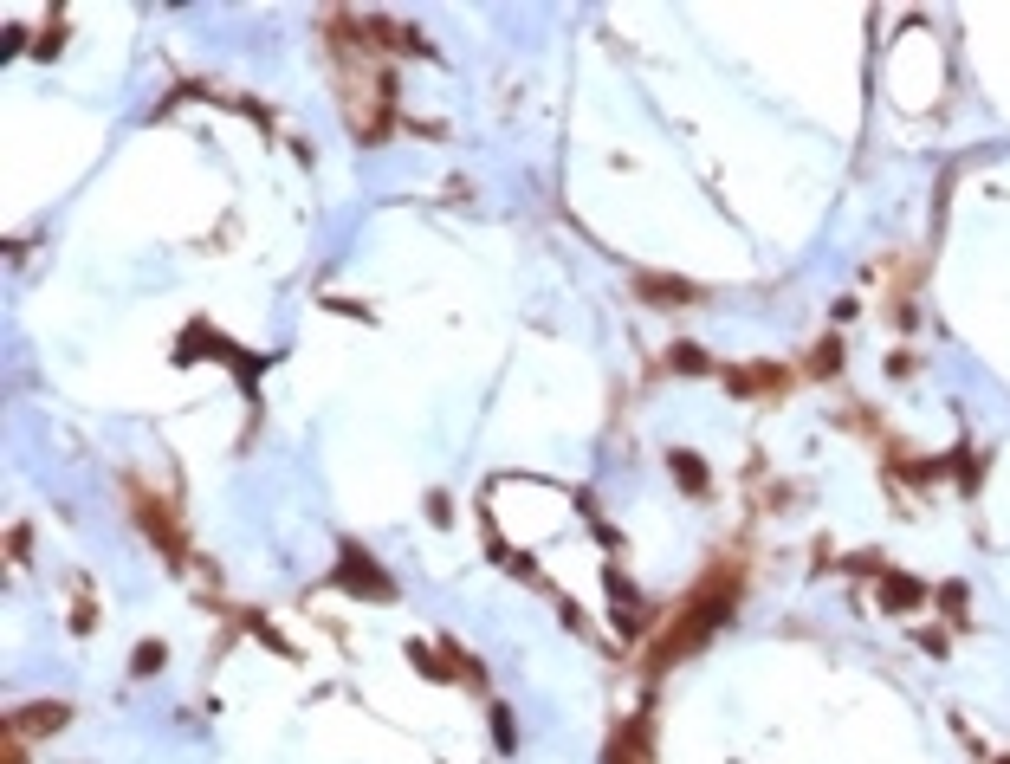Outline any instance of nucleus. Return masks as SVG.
<instances>
[{
	"label": "nucleus",
	"instance_id": "f257e3e1",
	"mask_svg": "<svg viewBox=\"0 0 1010 764\" xmlns=\"http://www.w3.org/2000/svg\"><path fill=\"white\" fill-rule=\"evenodd\" d=\"M732 603H739V564H713V577H706L700 590H693L687 603H680V616L667 622L661 635H654L648 667H674L680 654L706 648V641H713V629L732 616Z\"/></svg>",
	"mask_w": 1010,
	"mask_h": 764
},
{
	"label": "nucleus",
	"instance_id": "f03ea898",
	"mask_svg": "<svg viewBox=\"0 0 1010 764\" xmlns=\"http://www.w3.org/2000/svg\"><path fill=\"white\" fill-rule=\"evenodd\" d=\"M337 590H350V596H363V603H395V577H382V570L370 564V551L363 544H337Z\"/></svg>",
	"mask_w": 1010,
	"mask_h": 764
},
{
	"label": "nucleus",
	"instance_id": "7ed1b4c3",
	"mask_svg": "<svg viewBox=\"0 0 1010 764\" xmlns=\"http://www.w3.org/2000/svg\"><path fill=\"white\" fill-rule=\"evenodd\" d=\"M124 493H130V512H136V525H143L149 538H156L162 551H169V564H188V538H182V525L169 518V506H162V499H149L143 486H124Z\"/></svg>",
	"mask_w": 1010,
	"mask_h": 764
},
{
	"label": "nucleus",
	"instance_id": "20e7f679",
	"mask_svg": "<svg viewBox=\"0 0 1010 764\" xmlns=\"http://www.w3.org/2000/svg\"><path fill=\"white\" fill-rule=\"evenodd\" d=\"M603 764H654V719H622L603 745Z\"/></svg>",
	"mask_w": 1010,
	"mask_h": 764
},
{
	"label": "nucleus",
	"instance_id": "39448f33",
	"mask_svg": "<svg viewBox=\"0 0 1010 764\" xmlns=\"http://www.w3.org/2000/svg\"><path fill=\"white\" fill-rule=\"evenodd\" d=\"M635 292L641 305H661V311H680V305H700V285L693 279H674V272H635Z\"/></svg>",
	"mask_w": 1010,
	"mask_h": 764
},
{
	"label": "nucleus",
	"instance_id": "423d86ee",
	"mask_svg": "<svg viewBox=\"0 0 1010 764\" xmlns=\"http://www.w3.org/2000/svg\"><path fill=\"white\" fill-rule=\"evenodd\" d=\"M603 583H609V596H616V609H609V616H616V629H622V635H641V629H648V603H641V590L622 577V570H609Z\"/></svg>",
	"mask_w": 1010,
	"mask_h": 764
},
{
	"label": "nucleus",
	"instance_id": "0eeeda50",
	"mask_svg": "<svg viewBox=\"0 0 1010 764\" xmlns=\"http://www.w3.org/2000/svg\"><path fill=\"white\" fill-rule=\"evenodd\" d=\"M65 719H72V706H65V700H33V706H13L7 726L20 732V739H39V732H59Z\"/></svg>",
	"mask_w": 1010,
	"mask_h": 764
},
{
	"label": "nucleus",
	"instance_id": "6e6552de",
	"mask_svg": "<svg viewBox=\"0 0 1010 764\" xmlns=\"http://www.w3.org/2000/svg\"><path fill=\"white\" fill-rule=\"evenodd\" d=\"M926 603V583L907 577V570H881V609L887 616H913Z\"/></svg>",
	"mask_w": 1010,
	"mask_h": 764
},
{
	"label": "nucleus",
	"instance_id": "1a4fd4ad",
	"mask_svg": "<svg viewBox=\"0 0 1010 764\" xmlns=\"http://www.w3.org/2000/svg\"><path fill=\"white\" fill-rule=\"evenodd\" d=\"M667 467H674V486L687 499H706L713 493V473H706V460L693 454V447H667Z\"/></svg>",
	"mask_w": 1010,
	"mask_h": 764
},
{
	"label": "nucleus",
	"instance_id": "9d476101",
	"mask_svg": "<svg viewBox=\"0 0 1010 764\" xmlns=\"http://www.w3.org/2000/svg\"><path fill=\"white\" fill-rule=\"evenodd\" d=\"M726 389L732 395H784L790 370H771V363H758V370H726Z\"/></svg>",
	"mask_w": 1010,
	"mask_h": 764
},
{
	"label": "nucleus",
	"instance_id": "9b49d317",
	"mask_svg": "<svg viewBox=\"0 0 1010 764\" xmlns=\"http://www.w3.org/2000/svg\"><path fill=\"white\" fill-rule=\"evenodd\" d=\"M836 370H842V337L829 331L823 344L810 350V363H803V376H810V382H823V376H836Z\"/></svg>",
	"mask_w": 1010,
	"mask_h": 764
},
{
	"label": "nucleus",
	"instance_id": "f8f14e48",
	"mask_svg": "<svg viewBox=\"0 0 1010 764\" xmlns=\"http://www.w3.org/2000/svg\"><path fill=\"white\" fill-rule=\"evenodd\" d=\"M667 363H674L680 376H713V357H706V350L693 344V337H680V344L667 350Z\"/></svg>",
	"mask_w": 1010,
	"mask_h": 764
},
{
	"label": "nucleus",
	"instance_id": "ddd939ff",
	"mask_svg": "<svg viewBox=\"0 0 1010 764\" xmlns=\"http://www.w3.org/2000/svg\"><path fill=\"white\" fill-rule=\"evenodd\" d=\"M162 661H169V648H162V641L149 635V641H136V654H130V674H136V680H149V674H162Z\"/></svg>",
	"mask_w": 1010,
	"mask_h": 764
},
{
	"label": "nucleus",
	"instance_id": "4468645a",
	"mask_svg": "<svg viewBox=\"0 0 1010 764\" xmlns=\"http://www.w3.org/2000/svg\"><path fill=\"white\" fill-rule=\"evenodd\" d=\"M965 603H972V596H965V583H939V609H946L952 622L965 616Z\"/></svg>",
	"mask_w": 1010,
	"mask_h": 764
},
{
	"label": "nucleus",
	"instance_id": "2eb2a0df",
	"mask_svg": "<svg viewBox=\"0 0 1010 764\" xmlns=\"http://www.w3.org/2000/svg\"><path fill=\"white\" fill-rule=\"evenodd\" d=\"M493 739H499V752H512V713H505V706H493Z\"/></svg>",
	"mask_w": 1010,
	"mask_h": 764
},
{
	"label": "nucleus",
	"instance_id": "dca6fc26",
	"mask_svg": "<svg viewBox=\"0 0 1010 764\" xmlns=\"http://www.w3.org/2000/svg\"><path fill=\"white\" fill-rule=\"evenodd\" d=\"M7 551H13V564H26V551H33V531L13 525V531H7Z\"/></svg>",
	"mask_w": 1010,
	"mask_h": 764
},
{
	"label": "nucleus",
	"instance_id": "f3484780",
	"mask_svg": "<svg viewBox=\"0 0 1010 764\" xmlns=\"http://www.w3.org/2000/svg\"><path fill=\"white\" fill-rule=\"evenodd\" d=\"M428 518H434V525H447V518H454V506H447V493H434V499H428Z\"/></svg>",
	"mask_w": 1010,
	"mask_h": 764
},
{
	"label": "nucleus",
	"instance_id": "a211bd4d",
	"mask_svg": "<svg viewBox=\"0 0 1010 764\" xmlns=\"http://www.w3.org/2000/svg\"><path fill=\"white\" fill-rule=\"evenodd\" d=\"M1004 764H1010V758H1004Z\"/></svg>",
	"mask_w": 1010,
	"mask_h": 764
}]
</instances>
